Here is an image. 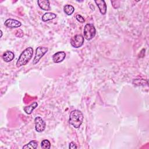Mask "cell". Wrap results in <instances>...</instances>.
I'll return each mask as SVG.
<instances>
[{
	"mask_svg": "<svg viewBox=\"0 0 149 149\" xmlns=\"http://www.w3.org/2000/svg\"><path fill=\"white\" fill-rule=\"evenodd\" d=\"M74 10V7L71 5H66L63 7V11L67 15H71Z\"/></svg>",
	"mask_w": 149,
	"mask_h": 149,
	"instance_id": "15",
	"label": "cell"
},
{
	"mask_svg": "<svg viewBox=\"0 0 149 149\" xmlns=\"http://www.w3.org/2000/svg\"><path fill=\"white\" fill-rule=\"evenodd\" d=\"M35 129L37 132H42L45 129V122L40 116H37L34 119Z\"/></svg>",
	"mask_w": 149,
	"mask_h": 149,
	"instance_id": "6",
	"label": "cell"
},
{
	"mask_svg": "<svg viewBox=\"0 0 149 149\" xmlns=\"http://www.w3.org/2000/svg\"><path fill=\"white\" fill-rule=\"evenodd\" d=\"M95 33L96 30L93 24L88 23L85 25L83 30V34L84 37L87 40L89 41L92 40L95 37Z\"/></svg>",
	"mask_w": 149,
	"mask_h": 149,
	"instance_id": "3",
	"label": "cell"
},
{
	"mask_svg": "<svg viewBox=\"0 0 149 149\" xmlns=\"http://www.w3.org/2000/svg\"><path fill=\"white\" fill-rule=\"evenodd\" d=\"M15 58V54L13 52L10 51H5L2 55V59L6 62H9L12 61Z\"/></svg>",
	"mask_w": 149,
	"mask_h": 149,
	"instance_id": "10",
	"label": "cell"
},
{
	"mask_svg": "<svg viewBox=\"0 0 149 149\" xmlns=\"http://www.w3.org/2000/svg\"><path fill=\"white\" fill-rule=\"evenodd\" d=\"M48 48L47 47H41V46L38 47L36 50V55L33 61V64L34 65L37 64L39 62V61L41 59V58H42L43 56L48 52Z\"/></svg>",
	"mask_w": 149,
	"mask_h": 149,
	"instance_id": "4",
	"label": "cell"
},
{
	"mask_svg": "<svg viewBox=\"0 0 149 149\" xmlns=\"http://www.w3.org/2000/svg\"><path fill=\"white\" fill-rule=\"evenodd\" d=\"M5 26L8 28L13 29L17 28L21 26L22 23L19 21L13 19H8L5 22Z\"/></svg>",
	"mask_w": 149,
	"mask_h": 149,
	"instance_id": "7",
	"label": "cell"
},
{
	"mask_svg": "<svg viewBox=\"0 0 149 149\" xmlns=\"http://www.w3.org/2000/svg\"><path fill=\"white\" fill-rule=\"evenodd\" d=\"M69 148H72V149H74V148H77V147L76 146V144H75L74 142L72 141V142H70V144H69Z\"/></svg>",
	"mask_w": 149,
	"mask_h": 149,
	"instance_id": "18",
	"label": "cell"
},
{
	"mask_svg": "<svg viewBox=\"0 0 149 149\" xmlns=\"http://www.w3.org/2000/svg\"><path fill=\"white\" fill-rule=\"evenodd\" d=\"M33 55V48L29 47L26 48L20 54L17 62L16 66L20 67L26 65L31 59Z\"/></svg>",
	"mask_w": 149,
	"mask_h": 149,
	"instance_id": "1",
	"label": "cell"
},
{
	"mask_svg": "<svg viewBox=\"0 0 149 149\" xmlns=\"http://www.w3.org/2000/svg\"><path fill=\"white\" fill-rule=\"evenodd\" d=\"M83 121V115L80 111L74 109L70 112L69 115V123L74 128L80 127Z\"/></svg>",
	"mask_w": 149,
	"mask_h": 149,
	"instance_id": "2",
	"label": "cell"
},
{
	"mask_svg": "<svg viewBox=\"0 0 149 149\" xmlns=\"http://www.w3.org/2000/svg\"><path fill=\"white\" fill-rule=\"evenodd\" d=\"M38 146V142L36 140H31L23 147L24 149H36Z\"/></svg>",
	"mask_w": 149,
	"mask_h": 149,
	"instance_id": "14",
	"label": "cell"
},
{
	"mask_svg": "<svg viewBox=\"0 0 149 149\" xmlns=\"http://www.w3.org/2000/svg\"><path fill=\"white\" fill-rule=\"evenodd\" d=\"M41 147L43 149H49L51 147V143L48 140L44 139L41 141Z\"/></svg>",
	"mask_w": 149,
	"mask_h": 149,
	"instance_id": "16",
	"label": "cell"
},
{
	"mask_svg": "<svg viewBox=\"0 0 149 149\" xmlns=\"http://www.w3.org/2000/svg\"><path fill=\"white\" fill-rule=\"evenodd\" d=\"M66 57V53L64 51H58L52 56V61L54 63H58L62 62Z\"/></svg>",
	"mask_w": 149,
	"mask_h": 149,
	"instance_id": "8",
	"label": "cell"
},
{
	"mask_svg": "<svg viewBox=\"0 0 149 149\" xmlns=\"http://www.w3.org/2000/svg\"><path fill=\"white\" fill-rule=\"evenodd\" d=\"M76 20H77L78 22H80V23H84V22H85V20H84V17H82V16H81V15H77L76 16Z\"/></svg>",
	"mask_w": 149,
	"mask_h": 149,
	"instance_id": "17",
	"label": "cell"
},
{
	"mask_svg": "<svg viewBox=\"0 0 149 149\" xmlns=\"http://www.w3.org/2000/svg\"><path fill=\"white\" fill-rule=\"evenodd\" d=\"M95 3L97 5L100 13L102 15H105L107 12V5L105 2L103 0L95 1Z\"/></svg>",
	"mask_w": 149,
	"mask_h": 149,
	"instance_id": "9",
	"label": "cell"
},
{
	"mask_svg": "<svg viewBox=\"0 0 149 149\" xmlns=\"http://www.w3.org/2000/svg\"><path fill=\"white\" fill-rule=\"evenodd\" d=\"M2 30H1V37H2Z\"/></svg>",
	"mask_w": 149,
	"mask_h": 149,
	"instance_id": "19",
	"label": "cell"
},
{
	"mask_svg": "<svg viewBox=\"0 0 149 149\" xmlns=\"http://www.w3.org/2000/svg\"><path fill=\"white\" fill-rule=\"evenodd\" d=\"M37 106H38L37 102H33L30 105L24 107L23 110L26 112V113H27L28 115H30L33 112L34 109H36V107H37Z\"/></svg>",
	"mask_w": 149,
	"mask_h": 149,
	"instance_id": "12",
	"label": "cell"
},
{
	"mask_svg": "<svg viewBox=\"0 0 149 149\" xmlns=\"http://www.w3.org/2000/svg\"><path fill=\"white\" fill-rule=\"evenodd\" d=\"M39 7L44 10H49V2L48 0H38L37 1Z\"/></svg>",
	"mask_w": 149,
	"mask_h": 149,
	"instance_id": "11",
	"label": "cell"
},
{
	"mask_svg": "<svg viewBox=\"0 0 149 149\" xmlns=\"http://www.w3.org/2000/svg\"><path fill=\"white\" fill-rule=\"evenodd\" d=\"M84 43V37L81 34H76L72 37L70 44L72 46L75 48L81 47Z\"/></svg>",
	"mask_w": 149,
	"mask_h": 149,
	"instance_id": "5",
	"label": "cell"
},
{
	"mask_svg": "<svg viewBox=\"0 0 149 149\" xmlns=\"http://www.w3.org/2000/svg\"><path fill=\"white\" fill-rule=\"evenodd\" d=\"M56 17V14L51 12H47L42 15L41 19L43 22H48V21L53 20Z\"/></svg>",
	"mask_w": 149,
	"mask_h": 149,
	"instance_id": "13",
	"label": "cell"
}]
</instances>
